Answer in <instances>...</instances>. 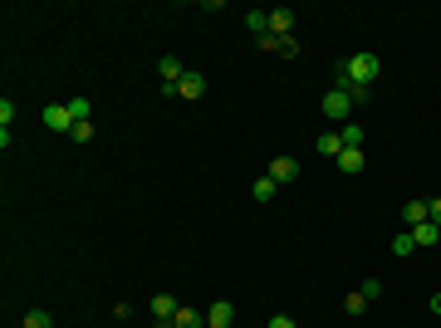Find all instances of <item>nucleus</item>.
<instances>
[{"instance_id": "f257e3e1", "label": "nucleus", "mask_w": 441, "mask_h": 328, "mask_svg": "<svg viewBox=\"0 0 441 328\" xmlns=\"http://www.w3.org/2000/svg\"><path fill=\"white\" fill-rule=\"evenodd\" d=\"M378 74H383V59H378V54H348V59L333 69V79H338L333 89H348V94H353V103H363V99H368V89L378 84Z\"/></svg>"}, {"instance_id": "f03ea898", "label": "nucleus", "mask_w": 441, "mask_h": 328, "mask_svg": "<svg viewBox=\"0 0 441 328\" xmlns=\"http://www.w3.org/2000/svg\"><path fill=\"white\" fill-rule=\"evenodd\" d=\"M348 113H353V94H348V89H333V94H324V118H333V122H348Z\"/></svg>"}, {"instance_id": "7ed1b4c3", "label": "nucleus", "mask_w": 441, "mask_h": 328, "mask_svg": "<svg viewBox=\"0 0 441 328\" xmlns=\"http://www.w3.org/2000/svg\"><path fill=\"white\" fill-rule=\"evenodd\" d=\"M265 177H270L275 187H290V182L299 177V162H294V157H275V162L265 167Z\"/></svg>"}, {"instance_id": "20e7f679", "label": "nucleus", "mask_w": 441, "mask_h": 328, "mask_svg": "<svg viewBox=\"0 0 441 328\" xmlns=\"http://www.w3.org/2000/svg\"><path fill=\"white\" fill-rule=\"evenodd\" d=\"M44 122H49L54 132H74V113H69V103H49V108H44Z\"/></svg>"}, {"instance_id": "39448f33", "label": "nucleus", "mask_w": 441, "mask_h": 328, "mask_svg": "<svg viewBox=\"0 0 441 328\" xmlns=\"http://www.w3.org/2000/svg\"><path fill=\"white\" fill-rule=\"evenodd\" d=\"M270 34L275 39H290L294 34V10H270Z\"/></svg>"}, {"instance_id": "423d86ee", "label": "nucleus", "mask_w": 441, "mask_h": 328, "mask_svg": "<svg viewBox=\"0 0 441 328\" xmlns=\"http://www.w3.org/2000/svg\"><path fill=\"white\" fill-rule=\"evenodd\" d=\"M230 319H235V304H230V299H216L211 314H206V328H230Z\"/></svg>"}, {"instance_id": "0eeeda50", "label": "nucleus", "mask_w": 441, "mask_h": 328, "mask_svg": "<svg viewBox=\"0 0 441 328\" xmlns=\"http://www.w3.org/2000/svg\"><path fill=\"white\" fill-rule=\"evenodd\" d=\"M201 89H206V79H201L197 69H187L182 84H177V99H201Z\"/></svg>"}, {"instance_id": "6e6552de", "label": "nucleus", "mask_w": 441, "mask_h": 328, "mask_svg": "<svg viewBox=\"0 0 441 328\" xmlns=\"http://www.w3.org/2000/svg\"><path fill=\"white\" fill-rule=\"evenodd\" d=\"M177 309H182V304H177L172 294H157V299H152V319H157V324H172Z\"/></svg>"}, {"instance_id": "1a4fd4ad", "label": "nucleus", "mask_w": 441, "mask_h": 328, "mask_svg": "<svg viewBox=\"0 0 441 328\" xmlns=\"http://www.w3.org/2000/svg\"><path fill=\"white\" fill-rule=\"evenodd\" d=\"M422 220H432L427 201H407V206H402V230H412V225H422Z\"/></svg>"}, {"instance_id": "9d476101", "label": "nucleus", "mask_w": 441, "mask_h": 328, "mask_svg": "<svg viewBox=\"0 0 441 328\" xmlns=\"http://www.w3.org/2000/svg\"><path fill=\"white\" fill-rule=\"evenodd\" d=\"M245 30H250L255 39H265V34H270V10H245Z\"/></svg>"}, {"instance_id": "9b49d317", "label": "nucleus", "mask_w": 441, "mask_h": 328, "mask_svg": "<svg viewBox=\"0 0 441 328\" xmlns=\"http://www.w3.org/2000/svg\"><path fill=\"white\" fill-rule=\"evenodd\" d=\"M182 74H187V69H182L177 59H162V64H157V79H162V89H177V84H182Z\"/></svg>"}, {"instance_id": "f8f14e48", "label": "nucleus", "mask_w": 441, "mask_h": 328, "mask_svg": "<svg viewBox=\"0 0 441 328\" xmlns=\"http://www.w3.org/2000/svg\"><path fill=\"white\" fill-rule=\"evenodd\" d=\"M172 328H206V319H201V309L182 304V309H177V319H172Z\"/></svg>"}, {"instance_id": "ddd939ff", "label": "nucleus", "mask_w": 441, "mask_h": 328, "mask_svg": "<svg viewBox=\"0 0 441 328\" xmlns=\"http://www.w3.org/2000/svg\"><path fill=\"white\" fill-rule=\"evenodd\" d=\"M338 172H363V147H343L338 152Z\"/></svg>"}, {"instance_id": "4468645a", "label": "nucleus", "mask_w": 441, "mask_h": 328, "mask_svg": "<svg viewBox=\"0 0 441 328\" xmlns=\"http://www.w3.org/2000/svg\"><path fill=\"white\" fill-rule=\"evenodd\" d=\"M412 240H417V245H437V240H441V225H432V220L412 225Z\"/></svg>"}, {"instance_id": "2eb2a0df", "label": "nucleus", "mask_w": 441, "mask_h": 328, "mask_svg": "<svg viewBox=\"0 0 441 328\" xmlns=\"http://www.w3.org/2000/svg\"><path fill=\"white\" fill-rule=\"evenodd\" d=\"M338 152H343V137H338V132H324V137H319V157H333V162H338Z\"/></svg>"}, {"instance_id": "dca6fc26", "label": "nucleus", "mask_w": 441, "mask_h": 328, "mask_svg": "<svg viewBox=\"0 0 441 328\" xmlns=\"http://www.w3.org/2000/svg\"><path fill=\"white\" fill-rule=\"evenodd\" d=\"M338 137H343V147H363V127H358V122H343Z\"/></svg>"}, {"instance_id": "f3484780", "label": "nucleus", "mask_w": 441, "mask_h": 328, "mask_svg": "<svg viewBox=\"0 0 441 328\" xmlns=\"http://www.w3.org/2000/svg\"><path fill=\"white\" fill-rule=\"evenodd\" d=\"M412 250H417L412 230H397V235H392V255H412Z\"/></svg>"}, {"instance_id": "a211bd4d", "label": "nucleus", "mask_w": 441, "mask_h": 328, "mask_svg": "<svg viewBox=\"0 0 441 328\" xmlns=\"http://www.w3.org/2000/svg\"><path fill=\"white\" fill-rule=\"evenodd\" d=\"M25 328H54V319H49L44 309H30V314H25Z\"/></svg>"}, {"instance_id": "6ab92c4d", "label": "nucleus", "mask_w": 441, "mask_h": 328, "mask_svg": "<svg viewBox=\"0 0 441 328\" xmlns=\"http://www.w3.org/2000/svg\"><path fill=\"white\" fill-rule=\"evenodd\" d=\"M255 201H275V182H270V177L255 182Z\"/></svg>"}, {"instance_id": "aec40b11", "label": "nucleus", "mask_w": 441, "mask_h": 328, "mask_svg": "<svg viewBox=\"0 0 441 328\" xmlns=\"http://www.w3.org/2000/svg\"><path fill=\"white\" fill-rule=\"evenodd\" d=\"M343 309H348V314H363V309H368V299H363V289H353V294L343 299Z\"/></svg>"}, {"instance_id": "412c9836", "label": "nucleus", "mask_w": 441, "mask_h": 328, "mask_svg": "<svg viewBox=\"0 0 441 328\" xmlns=\"http://www.w3.org/2000/svg\"><path fill=\"white\" fill-rule=\"evenodd\" d=\"M69 113H74V122H89V99H69Z\"/></svg>"}, {"instance_id": "4be33fe9", "label": "nucleus", "mask_w": 441, "mask_h": 328, "mask_svg": "<svg viewBox=\"0 0 441 328\" xmlns=\"http://www.w3.org/2000/svg\"><path fill=\"white\" fill-rule=\"evenodd\" d=\"M10 122H15V103H10V99H0V127L10 132Z\"/></svg>"}, {"instance_id": "5701e85b", "label": "nucleus", "mask_w": 441, "mask_h": 328, "mask_svg": "<svg viewBox=\"0 0 441 328\" xmlns=\"http://www.w3.org/2000/svg\"><path fill=\"white\" fill-rule=\"evenodd\" d=\"M69 137H74V142H89V137H94V122H74V132H69Z\"/></svg>"}, {"instance_id": "b1692460", "label": "nucleus", "mask_w": 441, "mask_h": 328, "mask_svg": "<svg viewBox=\"0 0 441 328\" xmlns=\"http://www.w3.org/2000/svg\"><path fill=\"white\" fill-rule=\"evenodd\" d=\"M378 294H383V284H378V279H363V299H368V304H373V299H378Z\"/></svg>"}, {"instance_id": "393cba45", "label": "nucleus", "mask_w": 441, "mask_h": 328, "mask_svg": "<svg viewBox=\"0 0 441 328\" xmlns=\"http://www.w3.org/2000/svg\"><path fill=\"white\" fill-rule=\"evenodd\" d=\"M265 328H299V324H294L290 314H275V319H270V324H265Z\"/></svg>"}, {"instance_id": "a878e982", "label": "nucleus", "mask_w": 441, "mask_h": 328, "mask_svg": "<svg viewBox=\"0 0 441 328\" xmlns=\"http://www.w3.org/2000/svg\"><path fill=\"white\" fill-rule=\"evenodd\" d=\"M427 211H432V225H441V196L437 201H427Z\"/></svg>"}, {"instance_id": "bb28decb", "label": "nucleus", "mask_w": 441, "mask_h": 328, "mask_svg": "<svg viewBox=\"0 0 441 328\" xmlns=\"http://www.w3.org/2000/svg\"><path fill=\"white\" fill-rule=\"evenodd\" d=\"M432 314H441V294H432Z\"/></svg>"}]
</instances>
